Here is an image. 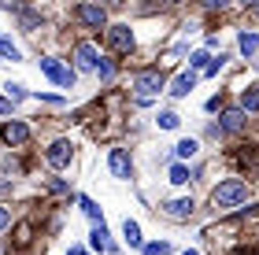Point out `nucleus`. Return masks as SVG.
Segmentation results:
<instances>
[{"mask_svg":"<svg viewBox=\"0 0 259 255\" xmlns=\"http://www.w3.org/2000/svg\"><path fill=\"white\" fill-rule=\"evenodd\" d=\"M248 181L244 178H226V181H219L215 189H211V207L215 211H233V207H244L248 203Z\"/></svg>","mask_w":259,"mask_h":255,"instance_id":"f257e3e1","label":"nucleus"},{"mask_svg":"<svg viewBox=\"0 0 259 255\" xmlns=\"http://www.w3.org/2000/svg\"><path fill=\"white\" fill-rule=\"evenodd\" d=\"M130 89H134V104L145 108V104H152L163 89H167V78H163L159 67H148V71H137L134 74V85H130Z\"/></svg>","mask_w":259,"mask_h":255,"instance_id":"f03ea898","label":"nucleus"},{"mask_svg":"<svg viewBox=\"0 0 259 255\" xmlns=\"http://www.w3.org/2000/svg\"><path fill=\"white\" fill-rule=\"evenodd\" d=\"M74 19L81 22V26H89V30H108V8H104V4L81 0V4L74 8Z\"/></svg>","mask_w":259,"mask_h":255,"instance_id":"7ed1b4c3","label":"nucleus"},{"mask_svg":"<svg viewBox=\"0 0 259 255\" xmlns=\"http://www.w3.org/2000/svg\"><path fill=\"white\" fill-rule=\"evenodd\" d=\"M244 126H248V111H244V108H226V111L219 115L215 133H222V137H237V133H244Z\"/></svg>","mask_w":259,"mask_h":255,"instance_id":"20e7f679","label":"nucleus"},{"mask_svg":"<svg viewBox=\"0 0 259 255\" xmlns=\"http://www.w3.org/2000/svg\"><path fill=\"white\" fill-rule=\"evenodd\" d=\"M134 30L126 26V22H115V26H108V48L115 52V56H130L134 52Z\"/></svg>","mask_w":259,"mask_h":255,"instance_id":"39448f33","label":"nucleus"},{"mask_svg":"<svg viewBox=\"0 0 259 255\" xmlns=\"http://www.w3.org/2000/svg\"><path fill=\"white\" fill-rule=\"evenodd\" d=\"M74 63H78V71L97 74V67H100V52H97V44H93V41H78V44H74Z\"/></svg>","mask_w":259,"mask_h":255,"instance_id":"423d86ee","label":"nucleus"},{"mask_svg":"<svg viewBox=\"0 0 259 255\" xmlns=\"http://www.w3.org/2000/svg\"><path fill=\"white\" fill-rule=\"evenodd\" d=\"M108 167H111V174H115L119 181H130V178H134V159H130L126 148H111V152H108Z\"/></svg>","mask_w":259,"mask_h":255,"instance_id":"0eeeda50","label":"nucleus"},{"mask_svg":"<svg viewBox=\"0 0 259 255\" xmlns=\"http://www.w3.org/2000/svg\"><path fill=\"white\" fill-rule=\"evenodd\" d=\"M41 71L49 74L56 85H63V89L74 85V71H67V67H63L60 60H52V56H41Z\"/></svg>","mask_w":259,"mask_h":255,"instance_id":"6e6552de","label":"nucleus"},{"mask_svg":"<svg viewBox=\"0 0 259 255\" xmlns=\"http://www.w3.org/2000/svg\"><path fill=\"white\" fill-rule=\"evenodd\" d=\"M45 159H49V167L67 170V167H70V159H74V148H70V141H56L49 152H45Z\"/></svg>","mask_w":259,"mask_h":255,"instance_id":"1a4fd4ad","label":"nucleus"},{"mask_svg":"<svg viewBox=\"0 0 259 255\" xmlns=\"http://www.w3.org/2000/svg\"><path fill=\"white\" fill-rule=\"evenodd\" d=\"M193 196H182V200H167V203H163V215H167V218H174V222H189V218H193Z\"/></svg>","mask_w":259,"mask_h":255,"instance_id":"9d476101","label":"nucleus"},{"mask_svg":"<svg viewBox=\"0 0 259 255\" xmlns=\"http://www.w3.org/2000/svg\"><path fill=\"white\" fill-rule=\"evenodd\" d=\"M196 89V71H185V74H178V78H174V82H170V96L174 100H182V96H189V92Z\"/></svg>","mask_w":259,"mask_h":255,"instance_id":"9b49d317","label":"nucleus"},{"mask_svg":"<svg viewBox=\"0 0 259 255\" xmlns=\"http://www.w3.org/2000/svg\"><path fill=\"white\" fill-rule=\"evenodd\" d=\"M4 141H8V144H15V148H19V144H26V141H30V126H26V122H19V119H11V122L4 126Z\"/></svg>","mask_w":259,"mask_h":255,"instance_id":"f8f14e48","label":"nucleus"},{"mask_svg":"<svg viewBox=\"0 0 259 255\" xmlns=\"http://www.w3.org/2000/svg\"><path fill=\"white\" fill-rule=\"evenodd\" d=\"M237 44H241V56H248V60L259 63V33H255V30H241Z\"/></svg>","mask_w":259,"mask_h":255,"instance_id":"ddd939ff","label":"nucleus"},{"mask_svg":"<svg viewBox=\"0 0 259 255\" xmlns=\"http://www.w3.org/2000/svg\"><path fill=\"white\" fill-rule=\"evenodd\" d=\"M89 244L97 248V251H115L111 237H108V226H104V222H97V226H93V233H89Z\"/></svg>","mask_w":259,"mask_h":255,"instance_id":"4468645a","label":"nucleus"},{"mask_svg":"<svg viewBox=\"0 0 259 255\" xmlns=\"http://www.w3.org/2000/svg\"><path fill=\"white\" fill-rule=\"evenodd\" d=\"M122 240H126L130 248H145V237H141V226H137V222H130V218L122 222Z\"/></svg>","mask_w":259,"mask_h":255,"instance_id":"2eb2a0df","label":"nucleus"},{"mask_svg":"<svg viewBox=\"0 0 259 255\" xmlns=\"http://www.w3.org/2000/svg\"><path fill=\"white\" fill-rule=\"evenodd\" d=\"M241 108L248 111V115H259V85L241 89Z\"/></svg>","mask_w":259,"mask_h":255,"instance_id":"dca6fc26","label":"nucleus"},{"mask_svg":"<svg viewBox=\"0 0 259 255\" xmlns=\"http://www.w3.org/2000/svg\"><path fill=\"white\" fill-rule=\"evenodd\" d=\"M196 148H200V141H193V137H182V141L174 144V156H178V159H193Z\"/></svg>","mask_w":259,"mask_h":255,"instance_id":"f3484780","label":"nucleus"},{"mask_svg":"<svg viewBox=\"0 0 259 255\" xmlns=\"http://www.w3.org/2000/svg\"><path fill=\"white\" fill-rule=\"evenodd\" d=\"M167 181H174V185H189V181H193V170L185 167V163H174V167H170V178H167Z\"/></svg>","mask_w":259,"mask_h":255,"instance_id":"a211bd4d","label":"nucleus"},{"mask_svg":"<svg viewBox=\"0 0 259 255\" xmlns=\"http://www.w3.org/2000/svg\"><path fill=\"white\" fill-rule=\"evenodd\" d=\"M78 203H81V211H85V215H89V222H93V226H97V222H104V215H100V207H97V203H93V200H89V196H78Z\"/></svg>","mask_w":259,"mask_h":255,"instance_id":"6ab92c4d","label":"nucleus"},{"mask_svg":"<svg viewBox=\"0 0 259 255\" xmlns=\"http://www.w3.org/2000/svg\"><path fill=\"white\" fill-rule=\"evenodd\" d=\"M178 122H182V115H178V111H159V119H156L159 130H178Z\"/></svg>","mask_w":259,"mask_h":255,"instance_id":"aec40b11","label":"nucleus"},{"mask_svg":"<svg viewBox=\"0 0 259 255\" xmlns=\"http://www.w3.org/2000/svg\"><path fill=\"white\" fill-rule=\"evenodd\" d=\"M0 56H4V60H11V63H15V60H22V56H19V48H15V41H11V37H0Z\"/></svg>","mask_w":259,"mask_h":255,"instance_id":"412c9836","label":"nucleus"},{"mask_svg":"<svg viewBox=\"0 0 259 255\" xmlns=\"http://www.w3.org/2000/svg\"><path fill=\"white\" fill-rule=\"evenodd\" d=\"M4 92H8V100H11V104H15V100H26V96H30V92L22 89L19 82H8V85H4Z\"/></svg>","mask_w":259,"mask_h":255,"instance_id":"4be33fe9","label":"nucleus"},{"mask_svg":"<svg viewBox=\"0 0 259 255\" xmlns=\"http://www.w3.org/2000/svg\"><path fill=\"white\" fill-rule=\"evenodd\" d=\"M207 63H211L207 52H193V56H189V67H193V71H207Z\"/></svg>","mask_w":259,"mask_h":255,"instance_id":"5701e85b","label":"nucleus"},{"mask_svg":"<svg viewBox=\"0 0 259 255\" xmlns=\"http://www.w3.org/2000/svg\"><path fill=\"white\" fill-rule=\"evenodd\" d=\"M30 237H33V226H30V222H22V226L15 229V244H19V248H22V244H30Z\"/></svg>","mask_w":259,"mask_h":255,"instance_id":"b1692460","label":"nucleus"},{"mask_svg":"<svg viewBox=\"0 0 259 255\" xmlns=\"http://www.w3.org/2000/svg\"><path fill=\"white\" fill-rule=\"evenodd\" d=\"M145 255H170V244L167 240H152V244H145Z\"/></svg>","mask_w":259,"mask_h":255,"instance_id":"393cba45","label":"nucleus"},{"mask_svg":"<svg viewBox=\"0 0 259 255\" xmlns=\"http://www.w3.org/2000/svg\"><path fill=\"white\" fill-rule=\"evenodd\" d=\"M97 74H100V82H111V78H115V63H111V60H100Z\"/></svg>","mask_w":259,"mask_h":255,"instance_id":"a878e982","label":"nucleus"},{"mask_svg":"<svg viewBox=\"0 0 259 255\" xmlns=\"http://www.w3.org/2000/svg\"><path fill=\"white\" fill-rule=\"evenodd\" d=\"M222 67H226V56H222V52H219V60H211V63H207V71H204V74H207V78H215V74L222 71Z\"/></svg>","mask_w":259,"mask_h":255,"instance_id":"bb28decb","label":"nucleus"},{"mask_svg":"<svg viewBox=\"0 0 259 255\" xmlns=\"http://www.w3.org/2000/svg\"><path fill=\"white\" fill-rule=\"evenodd\" d=\"M200 4H204V11H226L230 0H200Z\"/></svg>","mask_w":259,"mask_h":255,"instance_id":"cd10ccee","label":"nucleus"},{"mask_svg":"<svg viewBox=\"0 0 259 255\" xmlns=\"http://www.w3.org/2000/svg\"><path fill=\"white\" fill-rule=\"evenodd\" d=\"M49 189L63 196V192H70V185H67V181H56V178H52V181H49Z\"/></svg>","mask_w":259,"mask_h":255,"instance_id":"c85d7f7f","label":"nucleus"},{"mask_svg":"<svg viewBox=\"0 0 259 255\" xmlns=\"http://www.w3.org/2000/svg\"><path fill=\"white\" fill-rule=\"evenodd\" d=\"M8 226H11V211H8L4 203H0V229H8Z\"/></svg>","mask_w":259,"mask_h":255,"instance_id":"c756f323","label":"nucleus"},{"mask_svg":"<svg viewBox=\"0 0 259 255\" xmlns=\"http://www.w3.org/2000/svg\"><path fill=\"white\" fill-rule=\"evenodd\" d=\"M100 4H104V8H111V11H115V8H122V4H126V0H100Z\"/></svg>","mask_w":259,"mask_h":255,"instance_id":"7c9ffc66","label":"nucleus"},{"mask_svg":"<svg viewBox=\"0 0 259 255\" xmlns=\"http://www.w3.org/2000/svg\"><path fill=\"white\" fill-rule=\"evenodd\" d=\"M0 115H11V100H4V96H0Z\"/></svg>","mask_w":259,"mask_h":255,"instance_id":"2f4dec72","label":"nucleus"},{"mask_svg":"<svg viewBox=\"0 0 259 255\" xmlns=\"http://www.w3.org/2000/svg\"><path fill=\"white\" fill-rule=\"evenodd\" d=\"M156 4H163V8H174V4H182V0H156Z\"/></svg>","mask_w":259,"mask_h":255,"instance_id":"473e14b6","label":"nucleus"},{"mask_svg":"<svg viewBox=\"0 0 259 255\" xmlns=\"http://www.w3.org/2000/svg\"><path fill=\"white\" fill-rule=\"evenodd\" d=\"M67 255H85V251H81V248H70V251H67Z\"/></svg>","mask_w":259,"mask_h":255,"instance_id":"72a5a7b5","label":"nucleus"},{"mask_svg":"<svg viewBox=\"0 0 259 255\" xmlns=\"http://www.w3.org/2000/svg\"><path fill=\"white\" fill-rule=\"evenodd\" d=\"M182 255H200V251H196V248H185V251H182Z\"/></svg>","mask_w":259,"mask_h":255,"instance_id":"f704fd0d","label":"nucleus"},{"mask_svg":"<svg viewBox=\"0 0 259 255\" xmlns=\"http://www.w3.org/2000/svg\"><path fill=\"white\" fill-rule=\"evenodd\" d=\"M241 4H244V8H248V4H255V0H241Z\"/></svg>","mask_w":259,"mask_h":255,"instance_id":"c9c22d12","label":"nucleus"},{"mask_svg":"<svg viewBox=\"0 0 259 255\" xmlns=\"http://www.w3.org/2000/svg\"><path fill=\"white\" fill-rule=\"evenodd\" d=\"M255 255H259V251H255Z\"/></svg>","mask_w":259,"mask_h":255,"instance_id":"e433bc0d","label":"nucleus"}]
</instances>
